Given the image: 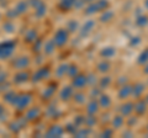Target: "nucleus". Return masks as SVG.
I'll list each match as a JSON object with an SVG mask.
<instances>
[{"label": "nucleus", "instance_id": "obj_1", "mask_svg": "<svg viewBox=\"0 0 148 138\" xmlns=\"http://www.w3.org/2000/svg\"><path fill=\"white\" fill-rule=\"evenodd\" d=\"M68 41V32L64 30H59L54 36V42L58 46H63Z\"/></svg>", "mask_w": 148, "mask_h": 138}, {"label": "nucleus", "instance_id": "obj_2", "mask_svg": "<svg viewBox=\"0 0 148 138\" xmlns=\"http://www.w3.org/2000/svg\"><path fill=\"white\" fill-rule=\"evenodd\" d=\"M88 84V80H86V75H75L74 77V80H73V86L77 89H83L84 86Z\"/></svg>", "mask_w": 148, "mask_h": 138}, {"label": "nucleus", "instance_id": "obj_3", "mask_svg": "<svg viewBox=\"0 0 148 138\" xmlns=\"http://www.w3.org/2000/svg\"><path fill=\"white\" fill-rule=\"evenodd\" d=\"M131 94H132V86L131 85H122L119 90L117 96H119V99L122 100V99H127Z\"/></svg>", "mask_w": 148, "mask_h": 138}, {"label": "nucleus", "instance_id": "obj_4", "mask_svg": "<svg viewBox=\"0 0 148 138\" xmlns=\"http://www.w3.org/2000/svg\"><path fill=\"white\" fill-rule=\"evenodd\" d=\"M115 54H116V49H115L114 47H105L100 51V56L105 58V59H110L112 58Z\"/></svg>", "mask_w": 148, "mask_h": 138}, {"label": "nucleus", "instance_id": "obj_5", "mask_svg": "<svg viewBox=\"0 0 148 138\" xmlns=\"http://www.w3.org/2000/svg\"><path fill=\"white\" fill-rule=\"evenodd\" d=\"M95 27V21H92V20H89V21H86L84 25H83L82 27V36H88L90 33V32L92 31V29Z\"/></svg>", "mask_w": 148, "mask_h": 138}, {"label": "nucleus", "instance_id": "obj_6", "mask_svg": "<svg viewBox=\"0 0 148 138\" xmlns=\"http://www.w3.org/2000/svg\"><path fill=\"white\" fill-rule=\"evenodd\" d=\"M133 106H135V104H132V102L123 104L121 109H120V112H121L122 116H128V115H131V112L133 111Z\"/></svg>", "mask_w": 148, "mask_h": 138}, {"label": "nucleus", "instance_id": "obj_7", "mask_svg": "<svg viewBox=\"0 0 148 138\" xmlns=\"http://www.w3.org/2000/svg\"><path fill=\"white\" fill-rule=\"evenodd\" d=\"M143 91H145V85L141 84V83H138V84H136L135 86H132V94L135 98H141L142 94H143Z\"/></svg>", "mask_w": 148, "mask_h": 138}, {"label": "nucleus", "instance_id": "obj_8", "mask_svg": "<svg viewBox=\"0 0 148 138\" xmlns=\"http://www.w3.org/2000/svg\"><path fill=\"white\" fill-rule=\"evenodd\" d=\"M99 106L103 109H109L111 106V99L108 95H100L99 98Z\"/></svg>", "mask_w": 148, "mask_h": 138}, {"label": "nucleus", "instance_id": "obj_9", "mask_svg": "<svg viewBox=\"0 0 148 138\" xmlns=\"http://www.w3.org/2000/svg\"><path fill=\"white\" fill-rule=\"evenodd\" d=\"M147 105H146V102L143 100H140L137 104H135V106H133V111H136L138 115H142V113H145L146 112V107Z\"/></svg>", "mask_w": 148, "mask_h": 138}, {"label": "nucleus", "instance_id": "obj_10", "mask_svg": "<svg viewBox=\"0 0 148 138\" xmlns=\"http://www.w3.org/2000/svg\"><path fill=\"white\" fill-rule=\"evenodd\" d=\"M99 110V102H96V101H90L89 104H88V107H86V112L89 115H95L98 112Z\"/></svg>", "mask_w": 148, "mask_h": 138}, {"label": "nucleus", "instance_id": "obj_11", "mask_svg": "<svg viewBox=\"0 0 148 138\" xmlns=\"http://www.w3.org/2000/svg\"><path fill=\"white\" fill-rule=\"evenodd\" d=\"M114 16H115V14L114 11H111V10H104V14L100 16V21L101 22H109L114 19Z\"/></svg>", "mask_w": 148, "mask_h": 138}, {"label": "nucleus", "instance_id": "obj_12", "mask_svg": "<svg viewBox=\"0 0 148 138\" xmlns=\"http://www.w3.org/2000/svg\"><path fill=\"white\" fill-rule=\"evenodd\" d=\"M137 63L140 66H143V64H147L148 63V47L143 51V52L138 56V59H137Z\"/></svg>", "mask_w": 148, "mask_h": 138}, {"label": "nucleus", "instance_id": "obj_13", "mask_svg": "<svg viewBox=\"0 0 148 138\" xmlns=\"http://www.w3.org/2000/svg\"><path fill=\"white\" fill-rule=\"evenodd\" d=\"M99 11V9H98V5H96V3H90L89 5L86 6V9H84V12L86 14V15H92V14H95V12H98Z\"/></svg>", "mask_w": 148, "mask_h": 138}, {"label": "nucleus", "instance_id": "obj_14", "mask_svg": "<svg viewBox=\"0 0 148 138\" xmlns=\"http://www.w3.org/2000/svg\"><path fill=\"white\" fill-rule=\"evenodd\" d=\"M73 96V88H71V86H67V88H64L62 94H61V98L62 100H68L71 99Z\"/></svg>", "mask_w": 148, "mask_h": 138}, {"label": "nucleus", "instance_id": "obj_15", "mask_svg": "<svg viewBox=\"0 0 148 138\" xmlns=\"http://www.w3.org/2000/svg\"><path fill=\"white\" fill-rule=\"evenodd\" d=\"M136 25L137 26H140V27H145L148 25V16L146 15H141V16H138L137 19H136Z\"/></svg>", "mask_w": 148, "mask_h": 138}, {"label": "nucleus", "instance_id": "obj_16", "mask_svg": "<svg viewBox=\"0 0 148 138\" xmlns=\"http://www.w3.org/2000/svg\"><path fill=\"white\" fill-rule=\"evenodd\" d=\"M123 126V117L122 116H115L112 118V127L114 128H121Z\"/></svg>", "mask_w": 148, "mask_h": 138}, {"label": "nucleus", "instance_id": "obj_17", "mask_svg": "<svg viewBox=\"0 0 148 138\" xmlns=\"http://www.w3.org/2000/svg\"><path fill=\"white\" fill-rule=\"evenodd\" d=\"M75 1L77 0H62L61 8H63V10H69V9H72L74 6Z\"/></svg>", "mask_w": 148, "mask_h": 138}, {"label": "nucleus", "instance_id": "obj_18", "mask_svg": "<svg viewBox=\"0 0 148 138\" xmlns=\"http://www.w3.org/2000/svg\"><path fill=\"white\" fill-rule=\"evenodd\" d=\"M96 5H98L99 11H101V10H106L110 6V3L108 0H96Z\"/></svg>", "mask_w": 148, "mask_h": 138}, {"label": "nucleus", "instance_id": "obj_19", "mask_svg": "<svg viewBox=\"0 0 148 138\" xmlns=\"http://www.w3.org/2000/svg\"><path fill=\"white\" fill-rule=\"evenodd\" d=\"M110 69V63L109 62H100L98 64V70L101 73H106Z\"/></svg>", "mask_w": 148, "mask_h": 138}, {"label": "nucleus", "instance_id": "obj_20", "mask_svg": "<svg viewBox=\"0 0 148 138\" xmlns=\"http://www.w3.org/2000/svg\"><path fill=\"white\" fill-rule=\"evenodd\" d=\"M110 84H111V78L110 77H105L100 80V88L101 89H106Z\"/></svg>", "mask_w": 148, "mask_h": 138}, {"label": "nucleus", "instance_id": "obj_21", "mask_svg": "<svg viewBox=\"0 0 148 138\" xmlns=\"http://www.w3.org/2000/svg\"><path fill=\"white\" fill-rule=\"evenodd\" d=\"M74 100H75L78 104H84L86 101V96L84 94H77V95H74Z\"/></svg>", "mask_w": 148, "mask_h": 138}, {"label": "nucleus", "instance_id": "obj_22", "mask_svg": "<svg viewBox=\"0 0 148 138\" xmlns=\"http://www.w3.org/2000/svg\"><path fill=\"white\" fill-rule=\"evenodd\" d=\"M68 74L72 78H74L78 74V67L77 66H71V68H68Z\"/></svg>", "mask_w": 148, "mask_h": 138}, {"label": "nucleus", "instance_id": "obj_23", "mask_svg": "<svg viewBox=\"0 0 148 138\" xmlns=\"http://www.w3.org/2000/svg\"><path fill=\"white\" fill-rule=\"evenodd\" d=\"M85 122H86V125L88 126H92V125H95V122H96V120L94 117V115H89V117H86L85 118Z\"/></svg>", "mask_w": 148, "mask_h": 138}, {"label": "nucleus", "instance_id": "obj_24", "mask_svg": "<svg viewBox=\"0 0 148 138\" xmlns=\"http://www.w3.org/2000/svg\"><path fill=\"white\" fill-rule=\"evenodd\" d=\"M141 43V38L140 37H132L131 41H130V44L131 46H137Z\"/></svg>", "mask_w": 148, "mask_h": 138}, {"label": "nucleus", "instance_id": "obj_25", "mask_svg": "<svg viewBox=\"0 0 148 138\" xmlns=\"http://www.w3.org/2000/svg\"><path fill=\"white\" fill-rule=\"evenodd\" d=\"M78 29V22L77 21H72L71 24H69V30L71 31H75Z\"/></svg>", "mask_w": 148, "mask_h": 138}, {"label": "nucleus", "instance_id": "obj_26", "mask_svg": "<svg viewBox=\"0 0 148 138\" xmlns=\"http://www.w3.org/2000/svg\"><path fill=\"white\" fill-rule=\"evenodd\" d=\"M95 75H90V78H86V80H88V84H90V85H92V81H94V84L96 83V79H95Z\"/></svg>", "mask_w": 148, "mask_h": 138}, {"label": "nucleus", "instance_id": "obj_27", "mask_svg": "<svg viewBox=\"0 0 148 138\" xmlns=\"http://www.w3.org/2000/svg\"><path fill=\"white\" fill-rule=\"evenodd\" d=\"M88 133H89V130H80L79 132L77 133V136H78V137H82V136H86Z\"/></svg>", "mask_w": 148, "mask_h": 138}, {"label": "nucleus", "instance_id": "obj_28", "mask_svg": "<svg viewBox=\"0 0 148 138\" xmlns=\"http://www.w3.org/2000/svg\"><path fill=\"white\" fill-rule=\"evenodd\" d=\"M112 135V130H106L103 132V137H110Z\"/></svg>", "mask_w": 148, "mask_h": 138}, {"label": "nucleus", "instance_id": "obj_29", "mask_svg": "<svg viewBox=\"0 0 148 138\" xmlns=\"http://www.w3.org/2000/svg\"><path fill=\"white\" fill-rule=\"evenodd\" d=\"M82 122H85V118L83 117V116H78V120H77V123H75V125H77V126H79Z\"/></svg>", "mask_w": 148, "mask_h": 138}, {"label": "nucleus", "instance_id": "obj_30", "mask_svg": "<svg viewBox=\"0 0 148 138\" xmlns=\"http://www.w3.org/2000/svg\"><path fill=\"white\" fill-rule=\"evenodd\" d=\"M143 73H145V74H147V75H148V64H147V66H146L145 68H143Z\"/></svg>", "mask_w": 148, "mask_h": 138}, {"label": "nucleus", "instance_id": "obj_31", "mask_svg": "<svg viewBox=\"0 0 148 138\" xmlns=\"http://www.w3.org/2000/svg\"><path fill=\"white\" fill-rule=\"evenodd\" d=\"M145 6H146V9L148 10V0H145Z\"/></svg>", "mask_w": 148, "mask_h": 138}, {"label": "nucleus", "instance_id": "obj_32", "mask_svg": "<svg viewBox=\"0 0 148 138\" xmlns=\"http://www.w3.org/2000/svg\"><path fill=\"white\" fill-rule=\"evenodd\" d=\"M85 1H89V3H92V1H94V0H85Z\"/></svg>", "mask_w": 148, "mask_h": 138}, {"label": "nucleus", "instance_id": "obj_33", "mask_svg": "<svg viewBox=\"0 0 148 138\" xmlns=\"http://www.w3.org/2000/svg\"><path fill=\"white\" fill-rule=\"evenodd\" d=\"M147 102H148V98H147Z\"/></svg>", "mask_w": 148, "mask_h": 138}]
</instances>
